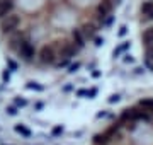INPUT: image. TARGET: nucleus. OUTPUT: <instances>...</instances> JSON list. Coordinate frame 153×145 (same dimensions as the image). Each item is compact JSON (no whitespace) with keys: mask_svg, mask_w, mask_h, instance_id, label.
<instances>
[{"mask_svg":"<svg viewBox=\"0 0 153 145\" xmlns=\"http://www.w3.org/2000/svg\"><path fill=\"white\" fill-rule=\"evenodd\" d=\"M152 2H153V0H152Z\"/></svg>","mask_w":153,"mask_h":145,"instance_id":"9b49d317","label":"nucleus"},{"mask_svg":"<svg viewBox=\"0 0 153 145\" xmlns=\"http://www.w3.org/2000/svg\"><path fill=\"white\" fill-rule=\"evenodd\" d=\"M16 10V2L14 0H0V19L9 16Z\"/></svg>","mask_w":153,"mask_h":145,"instance_id":"20e7f679","label":"nucleus"},{"mask_svg":"<svg viewBox=\"0 0 153 145\" xmlns=\"http://www.w3.org/2000/svg\"><path fill=\"white\" fill-rule=\"evenodd\" d=\"M138 106L148 113H153V99H141L138 102Z\"/></svg>","mask_w":153,"mask_h":145,"instance_id":"1a4fd4ad","label":"nucleus"},{"mask_svg":"<svg viewBox=\"0 0 153 145\" xmlns=\"http://www.w3.org/2000/svg\"><path fill=\"white\" fill-rule=\"evenodd\" d=\"M112 9H114V4H112L111 0H104V2L97 4V7H95V19H97L102 26H104V24H109L111 21H112V17H111Z\"/></svg>","mask_w":153,"mask_h":145,"instance_id":"f03ea898","label":"nucleus"},{"mask_svg":"<svg viewBox=\"0 0 153 145\" xmlns=\"http://www.w3.org/2000/svg\"><path fill=\"white\" fill-rule=\"evenodd\" d=\"M99 28L100 26H94V24H85V26H82V33H83V36L87 38V41L88 39H92L95 34H97V31H99Z\"/></svg>","mask_w":153,"mask_h":145,"instance_id":"0eeeda50","label":"nucleus"},{"mask_svg":"<svg viewBox=\"0 0 153 145\" xmlns=\"http://www.w3.org/2000/svg\"><path fill=\"white\" fill-rule=\"evenodd\" d=\"M146 61L153 63V45L152 46H146Z\"/></svg>","mask_w":153,"mask_h":145,"instance_id":"9d476101","label":"nucleus"},{"mask_svg":"<svg viewBox=\"0 0 153 145\" xmlns=\"http://www.w3.org/2000/svg\"><path fill=\"white\" fill-rule=\"evenodd\" d=\"M0 26L4 29V33L5 34H10L17 29H21V16H17V14H9V16L2 17L0 19Z\"/></svg>","mask_w":153,"mask_h":145,"instance_id":"7ed1b4c3","label":"nucleus"},{"mask_svg":"<svg viewBox=\"0 0 153 145\" xmlns=\"http://www.w3.org/2000/svg\"><path fill=\"white\" fill-rule=\"evenodd\" d=\"M36 60H38L41 65H44V67H51V65H55L56 60H58L56 45L55 43H46V45H43L38 50V53H36Z\"/></svg>","mask_w":153,"mask_h":145,"instance_id":"f257e3e1","label":"nucleus"},{"mask_svg":"<svg viewBox=\"0 0 153 145\" xmlns=\"http://www.w3.org/2000/svg\"><path fill=\"white\" fill-rule=\"evenodd\" d=\"M141 41L145 46H152L153 45V28H146L141 33Z\"/></svg>","mask_w":153,"mask_h":145,"instance_id":"6e6552de","label":"nucleus"},{"mask_svg":"<svg viewBox=\"0 0 153 145\" xmlns=\"http://www.w3.org/2000/svg\"><path fill=\"white\" fill-rule=\"evenodd\" d=\"M71 41H73L76 46H80V48H83V46H85L87 38L83 36V33H82V29H80V28H75L73 31H71Z\"/></svg>","mask_w":153,"mask_h":145,"instance_id":"39448f33","label":"nucleus"},{"mask_svg":"<svg viewBox=\"0 0 153 145\" xmlns=\"http://www.w3.org/2000/svg\"><path fill=\"white\" fill-rule=\"evenodd\" d=\"M141 16H143V21H153V2L152 0L141 4Z\"/></svg>","mask_w":153,"mask_h":145,"instance_id":"423d86ee","label":"nucleus"}]
</instances>
